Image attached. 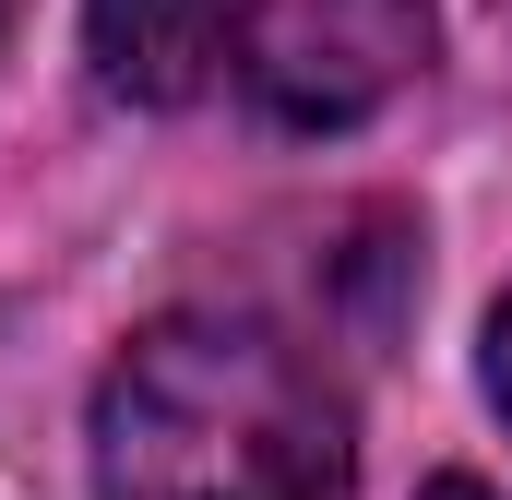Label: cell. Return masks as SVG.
Listing matches in <instances>:
<instances>
[{
	"mask_svg": "<svg viewBox=\"0 0 512 500\" xmlns=\"http://www.w3.org/2000/svg\"><path fill=\"white\" fill-rule=\"evenodd\" d=\"M96 500H346V405L274 322L167 310L96 393Z\"/></svg>",
	"mask_w": 512,
	"mask_h": 500,
	"instance_id": "6da1fadb",
	"label": "cell"
},
{
	"mask_svg": "<svg viewBox=\"0 0 512 500\" xmlns=\"http://www.w3.org/2000/svg\"><path fill=\"white\" fill-rule=\"evenodd\" d=\"M489 405H501V417H512V298H501V310H489Z\"/></svg>",
	"mask_w": 512,
	"mask_h": 500,
	"instance_id": "3957f363",
	"label": "cell"
},
{
	"mask_svg": "<svg viewBox=\"0 0 512 500\" xmlns=\"http://www.w3.org/2000/svg\"><path fill=\"white\" fill-rule=\"evenodd\" d=\"M429 500H501V489H477V477H429Z\"/></svg>",
	"mask_w": 512,
	"mask_h": 500,
	"instance_id": "277c9868",
	"label": "cell"
},
{
	"mask_svg": "<svg viewBox=\"0 0 512 500\" xmlns=\"http://www.w3.org/2000/svg\"><path fill=\"white\" fill-rule=\"evenodd\" d=\"M84 48L131 108L358 131L429 72V0H84Z\"/></svg>",
	"mask_w": 512,
	"mask_h": 500,
	"instance_id": "7a4b0ae2",
	"label": "cell"
}]
</instances>
